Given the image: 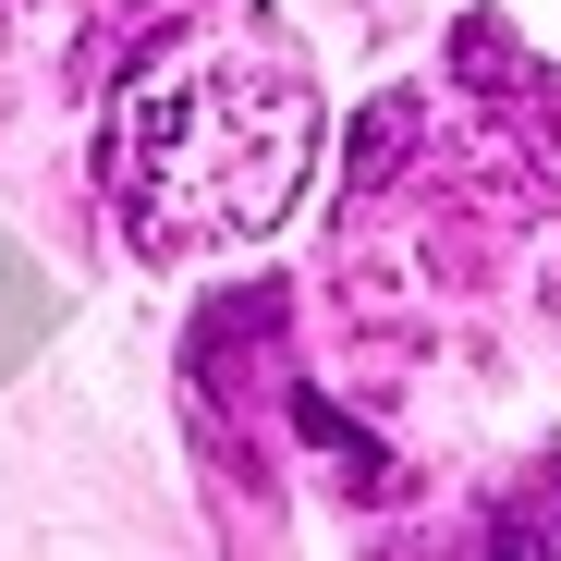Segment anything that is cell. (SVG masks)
Instances as JSON below:
<instances>
[{"label": "cell", "mask_w": 561, "mask_h": 561, "mask_svg": "<svg viewBox=\"0 0 561 561\" xmlns=\"http://www.w3.org/2000/svg\"><path fill=\"white\" fill-rule=\"evenodd\" d=\"M61 318V294H49V268L13 244V232H0V379H13V366L37 354V330Z\"/></svg>", "instance_id": "cell-2"}, {"label": "cell", "mask_w": 561, "mask_h": 561, "mask_svg": "<svg viewBox=\"0 0 561 561\" xmlns=\"http://www.w3.org/2000/svg\"><path fill=\"white\" fill-rule=\"evenodd\" d=\"M318 159V85L268 37H183L159 49L111 111V220L135 256H208L268 232L306 196Z\"/></svg>", "instance_id": "cell-1"}]
</instances>
